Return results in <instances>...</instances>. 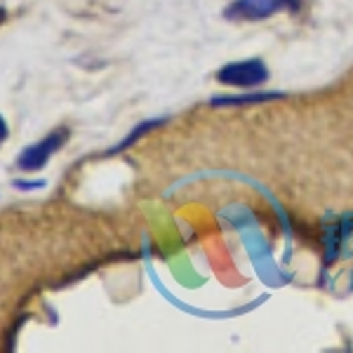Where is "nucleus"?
<instances>
[{
	"label": "nucleus",
	"mask_w": 353,
	"mask_h": 353,
	"mask_svg": "<svg viewBox=\"0 0 353 353\" xmlns=\"http://www.w3.org/2000/svg\"><path fill=\"white\" fill-rule=\"evenodd\" d=\"M68 134L71 132H68L66 128H57L52 132L45 134L41 141L28 144L26 149H21V153L17 156V161H14L17 170H21V172H38V170H43L45 165L50 163V158L68 141Z\"/></svg>",
	"instance_id": "1"
},
{
	"label": "nucleus",
	"mask_w": 353,
	"mask_h": 353,
	"mask_svg": "<svg viewBox=\"0 0 353 353\" xmlns=\"http://www.w3.org/2000/svg\"><path fill=\"white\" fill-rule=\"evenodd\" d=\"M299 0H233L226 10V19L231 21H259L269 17L285 12V10H297Z\"/></svg>",
	"instance_id": "2"
},
{
	"label": "nucleus",
	"mask_w": 353,
	"mask_h": 353,
	"mask_svg": "<svg viewBox=\"0 0 353 353\" xmlns=\"http://www.w3.org/2000/svg\"><path fill=\"white\" fill-rule=\"evenodd\" d=\"M219 83L233 85V88H254L259 83L269 81V68L261 59H245V61H231L217 73Z\"/></svg>",
	"instance_id": "3"
},
{
	"label": "nucleus",
	"mask_w": 353,
	"mask_h": 353,
	"mask_svg": "<svg viewBox=\"0 0 353 353\" xmlns=\"http://www.w3.org/2000/svg\"><path fill=\"white\" fill-rule=\"evenodd\" d=\"M281 94L276 92H266V94H245V97H214L212 104L214 106H238V104H257V101H269L278 99Z\"/></svg>",
	"instance_id": "4"
},
{
	"label": "nucleus",
	"mask_w": 353,
	"mask_h": 353,
	"mask_svg": "<svg viewBox=\"0 0 353 353\" xmlns=\"http://www.w3.org/2000/svg\"><path fill=\"white\" fill-rule=\"evenodd\" d=\"M165 123V118H156V121H146V123H141V125H137V128L132 130V132H130L128 137H125V139L121 141V144L116 146V149H111L109 153H118V151H123V149H128V146H132L137 139H139L141 134H146V132H151L153 128H158V125H163ZM109 153H106V156H109Z\"/></svg>",
	"instance_id": "5"
},
{
	"label": "nucleus",
	"mask_w": 353,
	"mask_h": 353,
	"mask_svg": "<svg viewBox=\"0 0 353 353\" xmlns=\"http://www.w3.org/2000/svg\"><path fill=\"white\" fill-rule=\"evenodd\" d=\"M12 184H14L17 191H41V189H45L43 179H14Z\"/></svg>",
	"instance_id": "6"
},
{
	"label": "nucleus",
	"mask_w": 353,
	"mask_h": 353,
	"mask_svg": "<svg viewBox=\"0 0 353 353\" xmlns=\"http://www.w3.org/2000/svg\"><path fill=\"white\" fill-rule=\"evenodd\" d=\"M8 137H10V128H8V123H5V118L0 116V146L8 141Z\"/></svg>",
	"instance_id": "7"
}]
</instances>
